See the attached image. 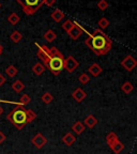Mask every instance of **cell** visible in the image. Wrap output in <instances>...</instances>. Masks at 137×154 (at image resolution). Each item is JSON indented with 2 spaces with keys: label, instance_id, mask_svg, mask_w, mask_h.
I'll return each mask as SVG.
<instances>
[{
  "label": "cell",
  "instance_id": "1f68e13d",
  "mask_svg": "<svg viewBox=\"0 0 137 154\" xmlns=\"http://www.w3.org/2000/svg\"><path fill=\"white\" fill-rule=\"evenodd\" d=\"M44 5H46L47 7H51L56 3V0H44Z\"/></svg>",
  "mask_w": 137,
  "mask_h": 154
},
{
  "label": "cell",
  "instance_id": "836d02e7",
  "mask_svg": "<svg viewBox=\"0 0 137 154\" xmlns=\"http://www.w3.org/2000/svg\"><path fill=\"white\" fill-rule=\"evenodd\" d=\"M5 135L3 134L2 132H1V131H0V144L2 143L3 141H5Z\"/></svg>",
  "mask_w": 137,
  "mask_h": 154
},
{
  "label": "cell",
  "instance_id": "d590c367",
  "mask_svg": "<svg viewBox=\"0 0 137 154\" xmlns=\"http://www.w3.org/2000/svg\"><path fill=\"white\" fill-rule=\"evenodd\" d=\"M1 113H2V108L0 107V116H1Z\"/></svg>",
  "mask_w": 137,
  "mask_h": 154
},
{
  "label": "cell",
  "instance_id": "8992f818",
  "mask_svg": "<svg viewBox=\"0 0 137 154\" xmlns=\"http://www.w3.org/2000/svg\"><path fill=\"white\" fill-rule=\"evenodd\" d=\"M78 66H79V62L73 56H69L67 58H64L63 69H65L69 73H73Z\"/></svg>",
  "mask_w": 137,
  "mask_h": 154
},
{
  "label": "cell",
  "instance_id": "30bf717a",
  "mask_svg": "<svg viewBox=\"0 0 137 154\" xmlns=\"http://www.w3.org/2000/svg\"><path fill=\"white\" fill-rule=\"evenodd\" d=\"M72 96L75 101L79 103V102H83L85 99H86L87 93L82 89V88H77V89H75L74 92L72 93Z\"/></svg>",
  "mask_w": 137,
  "mask_h": 154
},
{
  "label": "cell",
  "instance_id": "ffe728a7",
  "mask_svg": "<svg viewBox=\"0 0 137 154\" xmlns=\"http://www.w3.org/2000/svg\"><path fill=\"white\" fill-rule=\"evenodd\" d=\"M121 90H122V91L124 92L125 94H130L131 92L134 90V86H133L132 82H125L124 84L122 85V87H121Z\"/></svg>",
  "mask_w": 137,
  "mask_h": 154
},
{
  "label": "cell",
  "instance_id": "f546056e",
  "mask_svg": "<svg viewBox=\"0 0 137 154\" xmlns=\"http://www.w3.org/2000/svg\"><path fill=\"white\" fill-rule=\"evenodd\" d=\"M109 3L106 1V0H100L98 2V8H99L101 11H105L106 9H108Z\"/></svg>",
  "mask_w": 137,
  "mask_h": 154
},
{
  "label": "cell",
  "instance_id": "277c9868",
  "mask_svg": "<svg viewBox=\"0 0 137 154\" xmlns=\"http://www.w3.org/2000/svg\"><path fill=\"white\" fill-rule=\"evenodd\" d=\"M22 5L25 14L32 15L38 11L43 5L44 0H16Z\"/></svg>",
  "mask_w": 137,
  "mask_h": 154
},
{
  "label": "cell",
  "instance_id": "4dcf8cb0",
  "mask_svg": "<svg viewBox=\"0 0 137 154\" xmlns=\"http://www.w3.org/2000/svg\"><path fill=\"white\" fill-rule=\"evenodd\" d=\"M19 102H20L23 105H27V104H29L31 102V97H30L28 94H23V95L20 96V99H19Z\"/></svg>",
  "mask_w": 137,
  "mask_h": 154
},
{
  "label": "cell",
  "instance_id": "4316f807",
  "mask_svg": "<svg viewBox=\"0 0 137 154\" xmlns=\"http://www.w3.org/2000/svg\"><path fill=\"white\" fill-rule=\"evenodd\" d=\"M98 25H99V27H100V30H101V29L104 30V29H106L109 26V20L107 18H105V17H102L99 22H98Z\"/></svg>",
  "mask_w": 137,
  "mask_h": 154
},
{
  "label": "cell",
  "instance_id": "44dd1931",
  "mask_svg": "<svg viewBox=\"0 0 137 154\" xmlns=\"http://www.w3.org/2000/svg\"><path fill=\"white\" fill-rule=\"evenodd\" d=\"M10 38H11V41L14 42V43H19V42L23 40V34L19 31H13L12 34L10 35Z\"/></svg>",
  "mask_w": 137,
  "mask_h": 154
},
{
  "label": "cell",
  "instance_id": "603a6c76",
  "mask_svg": "<svg viewBox=\"0 0 137 154\" xmlns=\"http://www.w3.org/2000/svg\"><path fill=\"white\" fill-rule=\"evenodd\" d=\"M17 73H18V70H17V69L14 66V65H9V66H8L7 69H5V74H7L9 77H14V76H16Z\"/></svg>",
  "mask_w": 137,
  "mask_h": 154
},
{
  "label": "cell",
  "instance_id": "f1b7e54d",
  "mask_svg": "<svg viewBox=\"0 0 137 154\" xmlns=\"http://www.w3.org/2000/svg\"><path fill=\"white\" fill-rule=\"evenodd\" d=\"M73 26H74V23H73L72 20H70V19H67V20H65V22L62 24V28H63V30H65V31H67V32L70 31L71 29L73 28Z\"/></svg>",
  "mask_w": 137,
  "mask_h": 154
},
{
  "label": "cell",
  "instance_id": "7c38bea8",
  "mask_svg": "<svg viewBox=\"0 0 137 154\" xmlns=\"http://www.w3.org/2000/svg\"><path fill=\"white\" fill-rule=\"evenodd\" d=\"M75 140H76V137H75L72 133H67L62 138L63 143L67 144V146H69V147H71V146L74 143Z\"/></svg>",
  "mask_w": 137,
  "mask_h": 154
},
{
  "label": "cell",
  "instance_id": "6da1fadb",
  "mask_svg": "<svg viewBox=\"0 0 137 154\" xmlns=\"http://www.w3.org/2000/svg\"><path fill=\"white\" fill-rule=\"evenodd\" d=\"M86 45L95 54L96 56H103L108 54L113 47V42L102 30L96 29L89 38L85 41Z\"/></svg>",
  "mask_w": 137,
  "mask_h": 154
},
{
  "label": "cell",
  "instance_id": "4fadbf2b",
  "mask_svg": "<svg viewBox=\"0 0 137 154\" xmlns=\"http://www.w3.org/2000/svg\"><path fill=\"white\" fill-rule=\"evenodd\" d=\"M96 124H98V119L93 115H89L85 119V125L88 126L89 128H93Z\"/></svg>",
  "mask_w": 137,
  "mask_h": 154
},
{
  "label": "cell",
  "instance_id": "2e32d148",
  "mask_svg": "<svg viewBox=\"0 0 137 154\" xmlns=\"http://www.w3.org/2000/svg\"><path fill=\"white\" fill-rule=\"evenodd\" d=\"M44 71H45V66H44V64H42L41 62L36 63V64L32 66V72H33L36 75H38V76L43 74Z\"/></svg>",
  "mask_w": 137,
  "mask_h": 154
},
{
  "label": "cell",
  "instance_id": "5bb4252c",
  "mask_svg": "<svg viewBox=\"0 0 137 154\" xmlns=\"http://www.w3.org/2000/svg\"><path fill=\"white\" fill-rule=\"evenodd\" d=\"M51 18L55 20L56 23H60L61 20H62L63 18H64V13L61 11V10H59V9H56L55 11H54L53 13H51Z\"/></svg>",
  "mask_w": 137,
  "mask_h": 154
},
{
  "label": "cell",
  "instance_id": "e575fe53",
  "mask_svg": "<svg viewBox=\"0 0 137 154\" xmlns=\"http://www.w3.org/2000/svg\"><path fill=\"white\" fill-rule=\"evenodd\" d=\"M2 51H3V46L1 45V44H0V55L2 54Z\"/></svg>",
  "mask_w": 137,
  "mask_h": 154
},
{
  "label": "cell",
  "instance_id": "5b68a950",
  "mask_svg": "<svg viewBox=\"0 0 137 154\" xmlns=\"http://www.w3.org/2000/svg\"><path fill=\"white\" fill-rule=\"evenodd\" d=\"M36 46H38V53H36L38 58L40 60L43 61V64L45 66L48 63V61H49V59H51V48L47 47L46 45H40V44H36Z\"/></svg>",
  "mask_w": 137,
  "mask_h": 154
},
{
  "label": "cell",
  "instance_id": "d6986e66",
  "mask_svg": "<svg viewBox=\"0 0 137 154\" xmlns=\"http://www.w3.org/2000/svg\"><path fill=\"white\" fill-rule=\"evenodd\" d=\"M109 148H111L116 154H119L123 149H124V144H123L120 140H118V141H116L115 143H114L113 146H111Z\"/></svg>",
  "mask_w": 137,
  "mask_h": 154
},
{
  "label": "cell",
  "instance_id": "ac0fdd59",
  "mask_svg": "<svg viewBox=\"0 0 137 154\" xmlns=\"http://www.w3.org/2000/svg\"><path fill=\"white\" fill-rule=\"evenodd\" d=\"M12 89L14 90L15 92H17V93H20V92L23 91V90L25 89V85L24 82H22V80L17 79L16 82H14L12 84Z\"/></svg>",
  "mask_w": 137,
  "mask_h": 154
},
{
  "label": "cell",
  "instance_id": "9a60e30c",
  "mask_svg": "<svg viewBox=\"0 0 137 154\" xmlns=\"http://www.w3.org/2000/svg\"><path fill=\"white\" fill-rule=\"evenodd\" d=\"M85 128H86V126H85L82 122H79V121H77V122H75L74 124L72 125V131L76 135H80L85 131Z\"/></svg>",
  "mask_w": 137,
  "mask_h": 154
},
{
  "label": "cell",
  "instance_id": "cb8c5ba5",
  "mask_svg": "<svg viewBox=\"0 0 137 154\" xmlns=\"http://www.w3.org/2000/svg\"><path fill=\"white\" fill-rule=\"evenodd\" d=\"M19 20H20V17L18 16L17 13H12V14L8 17V22H9L11 25H16Z\"/></svg>",
  "mask_w": 137,
  "mask_h": 154
},
{
  "label": "cell",
  "instance_id": "484cf974",
  "mask_svg": "<svg viewBox=\"0 0 137 154\" xmlns=\"http://www.w3.org/2000/svg\"><path fill=\"white\" fill-rule=\"evenodd\" d=\"M36 119V113L31 109H27V122L31 123Z\"/></svg>",
  "mask_w": 137,
  "mask_h": 154
},
{
  "label": "cell",
  "instance_id": "3957f363",
  "mask_svg": "<svg viewBox=\"0 0 137 154\" xmlns=\"http://www.w3.org/2000/svg\"><path fill=\"white\" fill-rule=\"evenodd\" d=\"M7 119L17 130H22L25 125L28 124V122H27V109H25L23 106H17L7 116Z\"/></svg>",
  "mask_w": 137,
  "mask_h": 154
},
{
  "label": "cell",
  "instance_id": "83f0119b",
  "mask_svg": "<svg viewBox=\"0 0 137 154\" xmlns=\"http://www.w3.org/2000/svg\"><path fill=\"white\" fill-rule=\"evenodd\" d=\"M78 80H79L80 84L86 85L90 82V77H89V75L86 74V73H83V74H80L79 77H78Z\"/></svg>",
  "mask_w": 137,
  "mask_h": 154
},
{
  "label": "cell",
  "instance_id": "d6a6232c",
  "mask_svg": "<svg viewBox=\"0 0 137 154\" xmlns=\"http://www.w3.org/2000/svg\"><path fill=\"white\" fill-rule=\"evenodd\" d=\"M5 82V77L3 76L1 73H0V87L1 86H3V84Z\"/></svg>",
  "mask_w": 137,
  "mask_h": 154
},
{
  "label": "cell",
  "instance_id": "9c48e42d",
  "mask_svg": "<svg viewBox=\"0 0 137 154\" xmlns=\"http://www.w3.org/2000/svg\"><path fill=\"white\" fill-rule=\"evenodd\" d=\"M67 33H69V35H70V38H72V40H77V38H80V35L83 34V29L77 23H74L73 28L71 29Z\"/></svg>",
  "mask_w": 137,
  "mask_h": 154
},
{
  "label": "cell",
  "instance_id": "d4e9b609",
  "mask_svg": "<svg viewBox=\"0 0 137 154\" xmlns=\"http://www.w3.org/2000/svg\"><path fill=\"white\" fill-rule=\"evenodd\" d=\"M41 100H42V102H43L44 104H51V102H53V100H54V96L51 95V93H49V92H45V93L42 95V97H41Z\"/></svg>",
  "mask_w": 137,
  "mask_h": 154
},
{
  "label": "cell",
  "instance_id": "8d00e7d4",
  "mask_svg": "<svg viewBox=\"0 0 137 154\" xmlns=\"http://www.w3.org/2000/svg\"><path fill=\"white\" fill-rule=\"evenodd\" d=\"M0 9H1V3H0Z\"/></svg>",
  "mask_w": 137,
  "mask_h": 154
},
{
  "label": "cell",
  "instance_id": "52a82bcc",
  "mask_svg": "<svg viewBox=\"0 0 137 154\" xmlns=\"http://www.w3.org/2000/svg\"><path fill=\"white\" fill-rule=\"evenodd\" d=\"M31 142L36 149H42V148L47 143V138L41 133H38L36 136H33L31 139Z\"/></svg>",
  "mask_w": 137,
  "mask_h": 154
},
{
  "label": "cell",
  "instance_id": "7402d4cb",
  "mask_svg": "<svg viewBox=\"0 0 137 154\" xmlns=\"http://www.w3.org/2000/svg\"><path fill=\"white\" fill-rule=\"evenodd\" d=\"M56 38H57V34H56V32L53 31V30H47V31L45 32V34H44V38H45L47 42L55 41Z\"/></svg>",
  "mask_w": 137,
  "mask_h": 154
},
{
  "label": "cell",
  "instance_id": "e0dca14e",
  "mask_svg": "<svg viewBox=\"0 0 137 154\" xmlns=\"http://www.w3.org/2000/svg\"><path fill=\"white\" fill-rule=\"evenodd\" d=\"M119 138L118 136H117V134L114 132H111L107 134V136H106V142H107V144H108L109 147L111 146H113L114 143H115L116 141H118Z\"/></svg>",
  "mask_w": 137,
  "mask_h": 154
},
{
  "label": "cell",
  "instance_id": "ba28073f",
  "mask_svg": "<svg viewBox=\"0 0 137 154\" xmlns=\"http://www.w3.org/2000/svg\"><path fill=\"white\" fill-rule=\"evenodd\" d=\"M121 65H122L126 71L131 72V71H133L135 67H136L137 60L134 57H132V56H126L122 60V62H121Z\"/></svg>",
  "mask_w": 137,
  "mask_h": 154
},
{
  "label": "cell",
  "instance_id": "8fae6325",
  "mask_svg": "<svg viewBox=\"0 0 137 154\" xmlns=\"http://www.w3.org/2000/svg\"><path fill=\"white\" fill-rule=\"evenodd\" d=\"M88 71H89V73L92 75V76L98 77L102 73V67L100 66V65L98 64V63H93V64H91L89 66Z\"/></svg>",
  "mask_w": 137,
  "mask_h": 154
},
{
  "label": "cell",
  "instance_id": "7a4b0ae2",
  "mask_svg": "<svg viewBox=\"0 0 137 154\" xmlns=\"http://www.w3.org/2000/svg\"><path fill=\"white\" fill-rule=\"evenodd\" d=\"M51 59H49L47 64L45 65V67L51 71L54 75H58L63 70L64 57H63L62 53H60V51H58L57 47H51Z\"/></svg>",
  "mask_w": 137,
  "mask_h": 154
}]
</instances>
